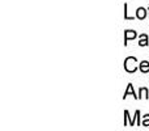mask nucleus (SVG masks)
Segmentation results:
<instances>
[{
  "instance_id": "obj_1",
  "label": "nucleus",
  "mask_w": 149,
  "mask_h": 131,
  "mask_svg": "<svg viewBox=\"0 0 149 131\" xmlns=\"http://www.w3.org/2000/svg\"><path fill=\"white\" fill-rule=\"evenodd\" d=\"M137 59L135 57H127L124 59V69H126L128 74H134L136 69H139V66H137Z\"/></svg>"
},
{
  "instance_id": "obj_2",
  "label": "nucleus",
  "mask_w": 149,
  "mask_h": 131,
  "mask_svg": "<svg viewBox=\"0 0 149 131\" xmlns=\"http://www.w3.org/2000/svg\"><path fill=\"white\" fill-rule=\"evenodd\" d=\"M137 37V33L135 30H126L124 32V46H127L130 39H135Z\"/></svg>"
},
{
  "instance_id": "obj_3",
  "label": "nucleus",
  "mask_w": 149,
  "mask_h": 131,
  "mask_svg": "<svg viewBox=\"0 0 149 131\" xmlns=\"http://www.w3.org/2000/svg\"><path fill=\"white\" fill-rule=\"evenodd\" d=\"M134 96V98H136V100H139V96H136V93H135V90H134V85L132 84H128L127 85V89H126V92H124V96H123V98L126 100V97L127 96Z\"/></svg>"
},
{
  "instance_id": "obj_4",
  "label": "nucleus",
  "mask_w": 149,
  "mask_h": 131,
  "mask_svg": "<svg viewBox=\"0 0 149 131\" xmlns=\"http://www.w3.org/2000/svg\"><path fill=\"white\" fill-rule=\"evenodd\" d=\"M148 45H149V37H148V34H145V33L140 34V36H139V46L144 47V46H148Z\"/></svg>"
},
{
  "instance_id": "obj_5",
  "label": "nucleus",
  "mask_w": 149,
  "mask_h": 131,
  "mask_svg": "<svg viewBox=\"0 0 149 131\" xmlns=\"http://www.w3.org/2000/svg\"><path fill=\"white\" fill-rule=\"evenodd\" d=\"M147 12L148 11L145 9L144 7H139L136 9V18H139V20H144V18L147 17Z\"/></svg>"
},
{
  "instance_id": "obj_6",
  "label": "nucleus",
  "mask_w": 149,
  "mask_h": 131,
  "mask_svg": "<svg viewBox=\"0 0 149 131\" xmlns=\"http://www.w3.org/2000/svg\"><path fill=\"white\" fill-rule=\"evenodd\" d=\"M139 69L143 72V74H148L149 72V62L148 60H143V62L139 63Z\"/></svg>"
},
{
  "instance_id": "obj_7",
  "label": "nucleus",
  "mask_w": 149,
  "mask_h": 131,
  "mask_svg": "<svg viewBox=\"0 0 149 131\" xmlns=\"http://www.w3.org/2000/svg\"><path fill=\"white\" fill-rule=\"evenodd\" d=\"M141 98H149V90L147 88H140L139 89V100H141Z\"/></svg>"
},
{
  "instance_id": "obj_8",
  "label": "nucleus",
  "mask_w": 149,
  "mask_h": 131,
  "mask_svg": "<svg viewBox=\"0 0 149 131\" xmlns=\"http://www.w3.org/2000/svg\"><path fill=\"white\" fill-rule=\"evenodd\" d=\"M124 18H126V20H135V18H136V16H130L128 15V4H124Z\"/></svg>"
},
{
  "instance_id": "obj_9",
  "label": "nucleus",
  "mask_w": 149,
  "mask_h": 131,
  "mask_svg": "<svg viewBox=\"0 0 149 131\" xmlns=\"http://www.w3.org/2000/svg\"><path fill=\"white\" fill-rule=\"evenodd\" d=\"M141 126H144V127H149V114H145V116H143Z\"/></svg>"
},
{
  "instance_id": "obj_10",
  "label": "nucleus",
  "mask_w": 149,
  "mask_h": 131,
  "mask_svg": "<svg viewBox=\"0 0 149 131\" xmlns=\"http://www.w3.org/2000/svg\"><path fill=\"white\" fill-rule=\"evenodd\" d=\"M134 118H135V122H136L137 126H141V121H140V110H136V111H135Z\"/></svg>"
},
{
  "instance_id": "obj_11",
  "label": "nucleus",
  "mask_w": 149,
  "mask_h": 131,
  "mask_svg": "<svg viewBox=\"0 0 149 131\" xmlns=\"http://www.w3.org/2000/svg\"><path fill=\"white\" fill-rule=\"evenodd\" d=\"M148 18H149V5H148Z\"/></svg>"
}]
</instances>
